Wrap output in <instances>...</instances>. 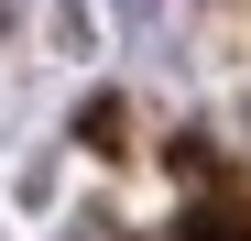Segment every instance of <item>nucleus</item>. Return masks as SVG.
Instances as JSON below:
<instances>
[{"label":"nucleus","instance_id":"obj_1","mask_svg":"<svg viewBox=\"0 0 251 241\" xmlns=\"http://www.w3.org/2000/svg\"><path fill=\"white\" fill-rule=\"evenodd\" d=\"M175 241H251V219H240V209H197Z\"/></svg>","mask_w":251,"mask_h":241},{"label":"nucleus","instance_id":"obj_2","mask_svg":"<svg viewBox=\"0 0 251 241\" xmlns=\"http://www.w3.org/2000/svg\"><path fill=\"white\" fill-rule=\"evenodd\" d=\"M120 11H131V22H153V0H120Z\"/></svg>","mask_w":251,"mask_h":241}]
</instances>
